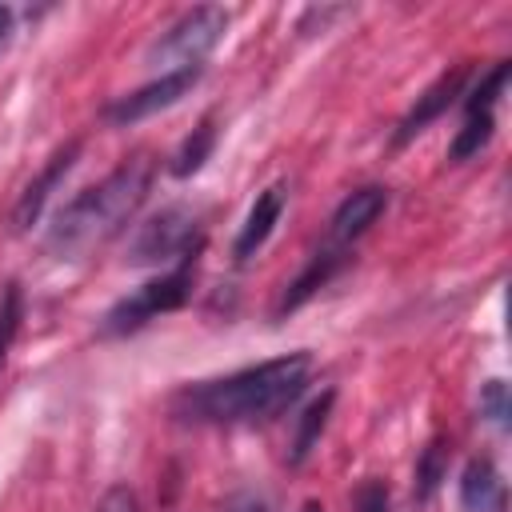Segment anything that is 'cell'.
<instances>
[{
    "label": "cell",
    "instance_id": "1",
    "mask_svg": "<svg viewBox=\"0 0 512 512\" xmlns=\"http://www.w3.org/2000/svg\"><path fill=\"white\" fill-rule=\"evenodd\" d=\"M312 376L308 352H288L252 368H240L220 380L188 384L172 396V416L196 424H256L280 416Z\"/></svg>",
    "mask_w": 512,
    "mask_h": 512
},
{
    "label": "cell",
    "instance_id": "2",
    "mask_svg": "<svg viewBox=\"0 0 512 512\" xmlns=\"http://www.w3.org/2000/svg\"><path fill=\"white\" fill-rule=\"evenodd\" d=\"M152 176H156V160L148 152H136L124 164H116L100 184L72 196L48 224V240H44L48 252L60 260H80L92 248L108 244L148 200Z\"/></svg>",
    "mask_w": 512,
    "mask_h": 512
},
{
    "label": "cell",
    "instance_id": "3",
    "mask_svg": "<svg viewBox=\"0 0 512 512\" xmlns=\"http://www.w3.org/2000/svg\"><path fill=\"white\" fill-rule=\"evenodd\" d=\"M224 28H228V12L216 4H200L184 12L160 40H152V48L144 52V64L160 68V76L200 68V60L224 40Z\"/></svg>",
    "mask_w": 512,
    "mask_h": 512
},
{
    "label": "cell",
    "instance_id": "4",
    "mask_svg": "<svg viewBox=\"0 0 512 512\" xmlns=\"http://www.w3.org/2000/svg\"><path fill=\"white\" fill-rule=\"evenodd\" d=\"M192 292V260H180L172 272L140 284L136 292H128L124 300H116L104 320H100V336H128L136 328H144L148 320H156L160 312H176Z\"/></svg>",
    "mask_w": 512,
    "mask_h": 512
},
{
    "label": "cell",
    "instance_id": "5",
    "mask_svg": "<svg viewBox=\"0 0 512 512\" xmlns=\"http://www.w3.org/2000/svg\"><path fill=\"white\" fill-rule=\"evenodd\" d=\"M200 252V216L184 204L160 208L152 220H144L128 244V264H168V260H196Z\"/></svg>",
    "mask_w": 512,
    "mask_h": 512
},
{
    "label": "cell",
    "instance_id": "6",
    "mask_svg": "<svg viewBox=\"0 0 512 512\" xmlns=\"http://www.w3.org/2000/svg\"><path fill=\"white\" fill-rule=\"evenodd\" d=\"M196 80H200V68L156 76L152 84H144V88L120 96L116 104H108V120H112V124H136V120H144V116H152V112H164V108H172L180 96H188V92L196 88Z\"/></svg>",
    "mask_w": 512,
    "mask_h": 512
},
{
    "label": "cell",
    "instance_id": "7",
    "mask_svg": "<svg viewBox=\"0 0 512 512\" xmlns=\"http://www.w3.org/2000/svg\"><path fill=\"white\" fill-rule=\"evenodd\" d=\"M464 80H468V68L460 64V68H452V72H444L432 88H424V96H416V104H412V112L400 120V128H396V144H408L412 136H420L432 120H440L452 104H456V96L464 92Z\"/></svg>",
    "mask_w": 512,
    "mask_h": 512
},
{
    "label": "cell",
    "instance_id": "8",
    "mask_svg": "<svg viewBox=\"0 0 512 512\" xmlns=\"http://www.w3.org/2000/svg\"><path fill=\"white\" fill-rule=\"evenodd\" d=\"M76 156H80V140H68L52 160H48V168L20 192V200H16V208H12V224L24 232V228H32L36 220H40V212H44V204H48V196L56 192V184L68 176V168L76 164Z\"/></svg>",
    "mask_w": 512,
    "mask_h": 512
},
{
    "label": "cell",
    "instance_id": "9",
    "mask_svg": "<svg viewBox=\"0 0 512 512\" xmlns=\"http://www.w3.org/2000/svg\"><path fill=\"white\" fill-rule=\"evenodd\" d=\"M384 208H388V188H380V184H368V188L348 192V196L340 200V208L332 212V224H328L332 244H348V240H356L360 232H368Z\"/></svg>",
    "mask_w": 512,
    "mask_h": 512
},
{
    "label": "cell",
    "instance_id": "10",
    "mask_svg": "<svg viewBox=\"0 0 512 512\" xmlns=\"http://www.w3.org/2000/svg\"><path fill=\"white\" fill-rule=\"evenodd\" d=\"M504 480L488 456H476L460 472V508L464 512H504Z\"/></svg>",
    "mask_w": 512,
    "mask_h": 512
},
{
    "label": "cell",
    "instance_id": "11",
    "mask_svg": "<svg viewBox=\"0 0 512 512\" xmlns=\"http://www.w3.org/2000/svg\"><path fill=\"white\" fill-rule=\"evenodd\" d=\"M284 184H272V188H264L260 196H256V204L248 208V216H244V224H240V232H236V244H232V256L236 260H248L268 236H272V228H276V220H280V212H284Z\"/></svg>",
    "mask_w": 512,
    "mask_h": 512
},
{
    "label": "cell",
    "instance_id": "12",
    "mask_svg": "<svg viewBox=\"0 0 512 512\" xmlns=\"http://www.w3.org/2000/svg\"><path fill=\"white\" fill-rule=\"evenodd\" d=\"M340 260H344V256H340V248H324V252H316V256L308 260V268L288 284V292H284V300H280V308H276V312H292V308H300V304H304L320 284H328V280H332V272L340 268Z\"/></svg>",
    "mask_w": 512,
    "mask_h": 512
},
{
    "label": "cell",
    "instance_id": "13",
    "mask_svg": "<svg viewBox=\"0 0 512 512\" xmlns=\"http://www.w3.org/2000/svg\"><path fill=\"white\" fill-rule=\"evenodd\" d=\"M332 404H336V392L324 388V392L300 412V420H296V436H292V448H288V464H304V460H308L312 444L320 440V432H324V424H328Z\"/></svg>",
    "mask_w": 512,
    "mask_h": 512
},
{
    "label": "cell",
    "instance_id": "14",
    "mask_svg": "<svg viewBox=\"0 0 512 512\" xmlns=\"http://www.w3.org/2000/svg\"><path fill=\"white\" fill-rule=\"evenodd\" d=\"M212 148H216V128H212V120H204L200 128H192V136H184V144L176 148V156H172L168 172H172V176H180V180H188L192 172H200V168H204V160L212 156Z\"/></svg>",
    "mask_w": 512,
    "mask_h": 512
},
{
    "label": "cell",
    "instance_id": "15",
    "mask_svg": "<svg viewBox=\"0 0 512 512\" xmlns=\"http://www.w3.org/2000/svg\"><path fill=\"white\" fill-rule=\"evenodd\" d=\"M492 132H496V116H492V112H472V116H464V128L456 132V140H452V148H448V160H452V164L472 160V156L492 140Z\"/></svg>",
    "mask_w": 512,
    "mask_h": 512
},
{
    "label": "cell",
    "instance_id": "16",
    "mask_svg": "<svg viewBox=\"0 0 512 512\" xmlns=\"http://www.w3.org/2000/svg\"><path fill=\"white\" fill-rule=\"evenodd\" d=\"M444 472H448V444L436 436V440H428V448H424L420 460H416V480H412L416 500H428V496L440 488Z\"/></svg>",
    "mask_w": 512,
    "mask_h": 512
},
{
    "label": "cell",
    "instance_id": "17",
    "mask_svg": "<svg viewBox=\"0 0 512 512\" xmlns=\"http://www.w3.org/2000/svg\"><path fill=\"white\" fill-rule=\"evenodd\" d=\"M20 324H24V292H20L16 280H8L4 292H0V364H4V356H8V348L16 340V332H20Z\"/></svg>",
    "mask_w": 512,
    "mask_h": 512
},
{
    "label": "cell",
    "instance_id": "18",
    "mask_svg": "<svg viewBox=\"0 0 512 512\" xmlns=\"http://www.w3.org/2000/svg\"><path fill=\"white\" fill-rule=\"evenodd\" d=\"M504 84H508V60L492 64V68L480 76V84L464 96V116H472V112H492V104H496V96L504 92Z\"/></svg>",
    "mask_w": 512,
    "mask_h": 512
},
{
    "label": "cell",
    "instance_id": "19",
    "mask_svg": "<svg viewBox=\"0 0 512 512\" xmlns=\"http://www.w3.org/2000/svg\"><path fill=\"white\" fill-rule=\"evenodd\" d=\"M480 408H484V416H488L496 428H508L512 404H508V388H504V380H488V384L480 388Z\"/></svg>",
    "mask_w": 512,
    "mask_h": 512
},
{
    "label": "cell",
    "instance_id": "20",
    "mask_svg": "<svg viewBox=\"0 0 512 512\" xmlns=\"http://www.w3.org/2000/svg\"><path fill=\"white\" fill-rule=\"evenodd\" d=\"M352 512H388V484L384 480H364L352 492Z\"/></svg>",
    "mask_w": 512,
    "mask_h": 512
},
{
    "label": "cell",
    "instance_id": "21",
    "mask_svg": "<svg viewBox=\"0 0 512 512\" xmlns=\"http://www.w3.org/2000/svg\"><path fill=\"white\" fill-rule=\"evenodd\" d=\"M96 512H140V504H136V492H132L128 484H112V488L100 496Z\"/></svg>",
    "mask_w": 512,
    "mask_h": 512
},
{
    "label": "cell",
    "instance_id": "22",
    "mask_svg": "<svg viewBox=\"0 0 512 512\" xmlns=\"http://www.w3.org/2000/svg\"><path fill=\"white\" fill-rule=\"evenodd\" d=\"M224 512H268V500L256 492H232L224 500Z\"/></svg>",
    "mask_w": 512,
    "mask_h": 512
},
{
    "label": "cell",
    "instance_id": "23",
    "mask_svg": "<svg viewBox=\"0 0 512 512\" xmlns=\"http://www.w3.org/2000/svg\"><path fill=\"white\" fill-rule=\"evenodd\" d=\"M8 28H12V12H8V8L0 4V40L8 36Z\"/></svg>",
    "mask_w": 512,
    "mask_h": 512
},
{
    "label": "cell",
    "instance_id": "24",
    "mask_svg": "<svg viewBox=\"0 0 512 512\" xmlns=\"http://www.w3.org/2000/svg\"><path fill=\"white\" fill-rule=\"evenodd\" d=\"M300 512H324V504H320V500H308V504H304Z\"/></svg>",
    "mask_w": 512,
    "mask_h": 512
}]
</instances>
